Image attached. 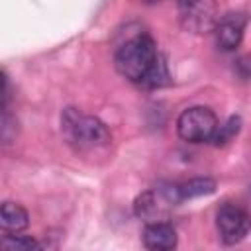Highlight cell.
Masks as SVG:
<instances>
[{"mask_svg":"<svg viewBox=\"0 0 251 251\" xmlns=\"http://www.w3.org/2000/svg\"><path fill=\"white\" fill-rule=\"evenodd\" d=\"M114 65L124 78L145 88H161L171 80L165 57L149 33H137L124 41L116 49Z\"/></svg>","mask_w":251,"mask_h":251,"instance_id":"obj_1","label":"cell"},{"mask_svg":"<svg viewBox=\"0 0 251 251\" xmlns=\"http://www.w3.org/2000/svg\"><path fill=\"white\" fill-rule=\"evenodd\" d=\"M61 131L65 141L80 155H96L108 149L112 133L102 120L76 108H65L61 114Z\"/></svg>","mask_w":251,"mask_h":251,"instance_id":"obj_2","label":"cell"},{"mask_svg":"<svg viewBox=\"0 0 251 251\" xmlns=\"http://www.w3.org/2000/svg\"><path fill=\"white\" fill-rule=\"evenodd\" d=\"M220 122L216 114L206 106H192L186 108L176 120V131L184 141L190 143H204L212 141Z\"/></svg>","mask_w":251,"mask_h":251,"instance_id":"obj_3","label":"cell"},{"mask_svg":"<svg viewBox=\"0 0 251 251\" xmlns=\"http://www.w3.org/2000/svg\"><path fill=\"white\" fill-rule=\"evenodd\" d=\"M216 229L220 239L227 245L239 243L251 231V214L235 202H226L216 212Z\"/></svg>","mask_w":251,"mask_h":251,"instance_id":"obj_4","label":"cell"},{"mask_svg":"<svg viewBox=\"0 0 251 251\" xmlns=\"http://www.w3.org/2000/svg\"><path fill=\"white\" fill-rule=\"evenodd\" d=\"M247 25V16L241 12H229L226 14L218 25H216V45L222 51H233L239 47L241 39H243V31Z\"/></svg>","mask_w":251,"mask_h":251,"instance_id":"obj_5","label":"cell"},{"mask_svg":"<svg viewBox=\"0 0 251 251\" xmlns=\"http://www.w3.org/2000/svg\"><path fill=\"white\" fill-rule=\"evenodd\" d=\"M173 206L165 194L161 192V188H153V190H145L143 194H139L135 198V204H133V212L137 218L145 220V222H159V218L165 214V210Z\"/></svg>","mask_w":251,"mask_h":251,"instance_id":"obj_6","label":"cell"},{"mask_svg":"<svg viewBox=\"0 0 251 251\" xmlns=\"http://www.w3.org/2000/svg\"><path fill=\"white\" fill-rule=\"evenodd\" d=\"M143 245L153 251H169L176 247V231L167 222H147L143 229Z\"/></svg>","mask_w":251,"mask_h":251,"instance_id":"obj_7","label":"cell"},{"mask_svg":"<svg viewBox=\"0 0 251 251\" xmlns=\"http://www.w3.org/2000/svg\"><path fill=\"white\" fill-rule=\"evenodd\" d=\"M29 224V216L25 212L24 206L16 204V202H4L0 208V226L4 231H12L18 233L22 229H25Z\"/></svg>","mask_w":251,"mask_h":251,"instance_id":"obj_8","label":"cell"},{"mask_svg":"<svg viewBox=\"0 0 251 251\" xmlns=\"http://www.w3.org/2000/svg\"><path fill=\"white\" fill-rule=\"evenodd\" d=\"M214 190H216V180L210 178V176H196V178H190V180L178 184L180 202L186 200V198H196V196L212 194Z\"/></svg>","mask_w":251,"mask_h":251,"instance_id":"obj_9","label":"cell"},{"mask_svg":"<svg viewBox=\"0 0 251 251\" xmlns=\"http://www.w3.org/2000/svg\"><path fill=\"white\" fill-rule=\"evenodd\" d=\"M239 129H241V118L239 116H229L226 124L218 126V129H216V133L212 137V143L218 145V147L226 145V143H229L239 133Z\"/></svg>","mask_w":251,"mask_h":251,"instance_id":"obj_10","label":"cell"},{"mask_svg":"<svg viewBox=\"0 0 251 251\" xmlns=\"http://www.w3.org/2000/svg\"><path fill=\"white\" fill-rule=\"evenodd\" d=\"M0 245L4 249H10V251H27V249H39L41 243L35 241L33 237H27V235H4Z\"/></svg>","mask_w":251,"mask_h":251,"instance_id":"obj_11","label":"cell"},{"mask_svg":"<svg viewBox=\"0 0 251 251\" xmlns=\"http://www.w3.org/2000/svg\"><path fill=\"white\" fill-rule=\"evenodd\" d=\"M237 73L241 78H251V57H241L237 61Z\"/></svg>","mask_w":251,"mask_h":251,"instance_id":"obj_12","label":"cell"}]
</instances>
